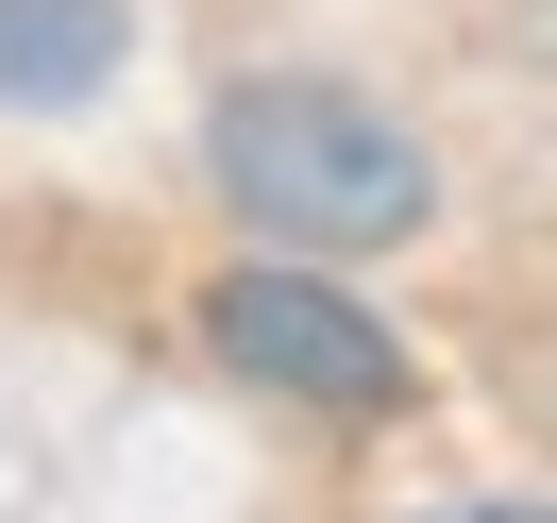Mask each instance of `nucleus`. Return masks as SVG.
Segmentation results:
<instances>
[{"label":"nucleus","instance_id":"obj_1","mask_svg":"<svg viewBox=\"0 0 557 523\" xmlns=\"http://www.w3.org/2000/svg\"><path fill=\"white\" fill-rule=\"evenodd\" d=\"M203 170L271 253H321V271L338 253H406L440 220V152L338 69H237L203 102Z\"/></svg>","mask_w":557,"mask_h":523},{"label":"nucleus","instance_id":"obj_2","mask_svg":"<svg viewBox=\"0 0 557 523\" xmlns=\"http://www.w3.org/2000/svg\"><path fill=\"white\" fill-rule=\"evenodd\" d=\"M203 354L253 406H305V422H406L422 406V354L388 338V304L338 287L321 253H237V271H203Z\"/></svg>","mask_w":557,"mask_h":523},{"label":"nucleus","instance_id":"obj_5","mask_svg":"<svg viewBox=\"0 0 557 523\" xmlns=\"http://www.w3.org/2000/svg\"><path fill=\"white\" fill-rule=\"evenodd\" d=\"M523 35H541V51H557V0H541V17H523Z\"/></svg>","mask_w":557,"mask_h":523},{"label":"nucleus","instance_id":"obj_3","mask_svg":"<svg viewBox=\"0 0 557 523\" xmlns=\"http://www.w3.org/2000/svg\"><path fill=\"white\" fill-rule=\"evenodd\" d=\"M136 51V0H0V119H85Z\"/></svg>","mask_w":557,"mask_h":523},{"label":"nucleus","instance_id":"obj_4","mask_svg":"<svg viewBox=\"0 0 557 523\" xmlns=\"http://www.w3.org/2000/svg\"><path fill=\"white\" fill-rule=\"evenodd\" d=\"M422 523H557V507H422Z\"/></svg>","mask_w":557,"mask_h":523}]
</instances>
